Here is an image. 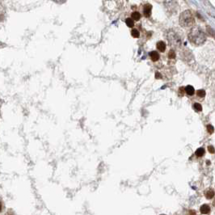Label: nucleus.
<instances>
[{
    "instance_id": "obj_17",
    "label": "nucleus",
    "mask_w": 215,
    "mask_h": 215,
    "mask_svg": "<svg viewBox=\"0 0 215 215\" xmlns=\"http://www.w3.org/2000/svg\"><path fill=\"white\" fill-rule=\"evenodd\" d=\"M208 151H209V152L211 153V154H214V148L213 146H209V147H208Z\"/></svg>"
},
{
    "instance_id": "obj_14",
    "label": "nucleus",
    "mask_w": 215,
    "mask_h": 215,
    "mask_svg": "<svg viewBox=\"0 0 215 215\" xmlns=\"http://www.w3.org/2000/svg\"><path fill=\"white\" fill-rule=\"evenodd\" d=\"M131 34H132V36L134 37V38H137L138 36H139V35H140V33H139V32H138V30L137 29H133L132 30V32H131Z\"/></svg>"
},
{
    "instance_id": "obj_21",
    "label": "nucleus",
    "mask_w": 215,
    "mask_h": 215,
    "mask_svg": "<svg viewBox=\"0 0 215 215\" xmlns=\"http://www.w3.org/2000/svg\"><path fill=\"white\" fill-rule=\"evenodd\" d=\"M213 205H214V207H215V200H214V203H213Z\"/></svg>"
},
{
    "instance_id": "obj_18",
    "label": "nucleus",
    "mask_w": 215,
    "mask_h": 215,
    "mask_svg": "<svg viewBox=\"0 0 215 215\" xmlns=\"http://www.w3.org/2000/svg\"><path fill=\"white\" fill-rule=\"evenodd\" d=\"M155 78H158V79H160V78H162V75L159 72H156L155 73Z\"/></svg>"
},
{
    "instance_id": "obj_8",
    "label": "nucleus",
    "mask_w": 215,
    "mask_h": 215,
    "mask_svg": "<svg viewBox=\"0 0 215 215\" xmlns=\"http://www.w3.org/2000/svg\"><path fill=\"white\" fill-rule=\"evenodd\" d=\"M150 56L151 58V60L153 62H156L159 58V55L157 53L156 51H152L151 53H150Z\"/></svg>"
},
{
    "instance_id": "obj_6",
    "label": "nucleus",
    "mask_w": 215,
    "mask_h": 215,
    "mask_svg": "<svg viewBox=\"0 0 215 215\" xmlns=\"http://www.w3.org/2000/svg\"><path fill=\"white\" fill-rule=\"evenodd\" d=\"M210 211V208L208 205H203L200 207V213L203 214H209Z\"/></svg>"
},
{
    "instance_id": "obj_19",
    "label": "nucleus",
    "mask_w": 215,
    "mask_h": 215,
    "mask_svg": "<svg viewBox=\"0 0 215 215\" xmlns=\"http://www.w3.org/2000/svg\"><path fill=\"white\" fill-rule=\"evenodd\" d=\"M188 215H196V212L194 210H190V211L188 212Z\"/></svg>"
},
{
    "instance_id": "obj_9",
    "label": "nucleus",
    "mask_w": 215,
    "mask_h": 215,
    "mask_svg": "<svg viewBox=\"0 0 215 215\" xmlns=\"http://www.w3.org/2000/svg\"><path fill=\"white\" fill-rule=\"evenodd\" d=\"M205 154V150L203 148H198L196 151V155L197 157H201L203 155Z\"/></svg>"
},
{
    "instance_id": "obj_10",
    "label": "nucleus",
    "mask_w": 215,
    "mask_h": 215,
    "mask_svg": "<svg viewBox=\"0 0 215 215\" xmlns=\"http://www.w3.org/2000/svg\"><path fill=\"white\" fill-rule=\"evenodd\" d=\"M140 18H141V15H140L139 12H137V11L133 12L132 19H133L134 20H140Z\"/></svg>"
},
{
    "instance_id": "obj_5",
    "label": "nucleus",
    "mask_w": 215,
    "mask_h": 215,
    "mask_svg": "<svg viewBox=\"0 0 215 215\" xmlns=\"http://www.w3.org/2000/svg\"><path fill=\"white\" fill-rule=\"evenodd\" d=\"M157 49H159L160 52H164L166 49V44L163 41H159L157 43Z\"/></svg>"
},
{
    "instance_id": "obj_20",
    "label": "nucleus",
    "mask_w": 215,
    "mask_h": 215,
    "mask_svg": "<svg viewBox=\"0 0 215 215\" xmlns=\"http://www.w3.org/2000/svg\"><path fill=\"white\" fill-rule=\"evenodd\" d=\"M2 208H3V205H2V202L0 201V212L2 211Z\"/></svg>"
},
{
    "instance_id": "obj_3",
    "label": "nucleus",
    "mask_w": 215,
    "mask_h": 215,
    "mask_svg": "<svg viewBox=\"0 0 215 215\" xmlns=\"http://www.w3.org/2000/svg\"><path fill=\"white\" fill-rule=\"evenodd\" d=\"M151 9L152 6L151 4H147V5L144 6V8H143L144 15H146L147 17H149L151 15Z\"/></svg>"
},
{
    "instance_id": "obj_12",
    "label": "nucleus",
    "mask_w": 215,
    "mask_h": 215,
    "mask_svg": "<svg viewBox=\"0 0 215 215\" xmlns=\"http://www.w3.org/2000/svg\"><path fill=\"white\" fill-rule=\"evenodd\" d=\"M193 108L195 109L196 111H197V112H200L202 110L201 105H200V104H198V103H196V104H193Z\"/></svg>"
},
{
    "instance_id": "obj_4",
    "label": "nucleus",
    "mask_w": 215,
    "mask_h": 215,
    "mask_svg": "<svg viewBox=\"0 0 215 215\" xmlns=\"http://www.w3.org/2000/svg\"><path fill=\"white\" fill-rule=\"evenodd\" d=\"M214 190L212 189V188H208V189H206L205 192V196L207 199H212V198L214 197Z\"/></svg>"
},
{
    "instance_id": "obj_1",
    "label": "nucleus",
    "mask_w": 215,
    "mask_h": 215,
    "mask_svg": "<svg viewBox=\"0 0 215 215\" xmlns=\"http://www.w3.org/2000/svg\"><path fill=\"white\" fill-rule=\"evenodd\" d=\"M188 38L191 40L192 43L196 44V45H200L204 44L206 40L205 33L198 28H193L190 30L188 33Z\"/></svg>"
},
{
    "instance_id": "obj_2",
    "label": "nucleus",
    "mask_w": 215,
    "mask_h": 215,
    "mask_svg": "<svg viewBox=\"0 0 215 215\" xmlns=\"http://www.w3.org/2000/svg\"><path fill=\"white\" fill-rule=\"evenodd\" d=\"M195 19L190 11L187 10L181 13L180 16V24L184 27H191L194 25Z\"/></svg>"
},
{
    "instance_id": "obj_7",
    "label": "nucleus",
    "mask_w": 215,
    "mask_h": 215,
    "mask_svg": "<svg viewBox=\"0 0 215 215\" xmlns=\"http://www.w3.org/2000/svg\"><path fill=\"white\" fill-rule=\"evenodd\" d=\"M185 92L186 93L188 94V95H189V96H192L194 92H195V90H194V88L192 86H190V85H188V86H187L185 88Z\"/></svg>"
},
{
    "instance_id": "obj_15",
    "label": "nucleus",
    "mask_w": 215,
    "mask_h": 215,
    "mask_svg": "<svg viewBox=\"0 0 215 215\" xmlns=\"http://www.w3.org/2000/svg\"><path fill=\"white\" fill-rule=\"evenodd\" d=\"M168 56H169V58L171 59L175 58H176V53H175V51H174V50H171V51L169 52V54H168Z\"/></svg>"
},
{
    "instance_id": "obj_13",
    "label": "nucleus",
    "mask_w": 215,
    "mask_h": 215,
    "mask_svg": "<svg viewBox=\"0 0 215 215\" xmlns=\"http://www.w3.org/2000/svg\"><path fill=\"white\" fill-rule=\"evenodd\" d=\"M196 95L199 96V97H205V92L204 90H202V89H200V90H198L197 92H196Z\"/></svg>"
},
{
    "instance_id": "obj_22",
    "label": "nucleus",
    "mask_w": 215,
    "mask_h": 215,
    "mask_svg": "<svg viewBox=\"0 0 215 215\" xmlns=\"http://www.w3.org/2000/svg\"><path fill=\"white\" fill-rule=\"evenodd\" d=\"M161 215H165V214H161Z\"/></svg>"
},
{
    "instance_id": "obj_11",
    "label": "nucleus",
    "mask_w": 215,
    "mask_h": 215,
    "mask_svg": "<svg viewBox=\"0 0 215 215\" xmlns=\"http://www.w3.org/2000/svg\"><path fill=\"white\" fill-rule=\"evenodd\" d=\"M125 23H126V25H127L128 27H129V28H132L133 26L134 25V23H133V20L132 19H130V18H128L125 20Z\"/></svg>"
},
{
    "instance_id": "obj_16",
    "label": "nucleus",
    "mask_w": 215,
    "mask_h": 215,
    "mask_svg": "<svg viewBox=\"0 0 215 215\" xmlns=\"http://www.w3.org/2000/svg\"><path fill=\"white\" fill-rule=\"evenodd\" d=\"M207 130H208V132L210 133H213L214 131V128L213 125H209L208 126H207Z\"/></svg>"
}]
</instances>
